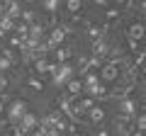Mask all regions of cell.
<instances>
[{
  "label": "cell",
  "mask_w": 146,
  "mask_h": 136,
  "mask_svg": "<svg viewBox=\"0 0 146 136\" xmlns=\"http://www.w3.org/2000/svg\"><path fill=\"white\" fill-rule=\"evenodd\" d=\"M98 78H100V83H105V85H112V83H117V80L122 78V66H119V61H107V63H102L100 66V73H98Z\"/></svg>",
  "instance_id": "7a4b0ae2"
},
{
  "label": "cell",
  "mask_w": 146,
  "mask_h": 136,
  "mask_svg": "<svg viewBox=\"0 0 146 136\" xmlns=\"http://www.w3.org/2000/svg\"><path fill=\"white\" fill-rule=\"evenodd\" d=\"M3 110H5V100L0 97V114H3Z\"/></svg>",
  "instance_id": "4fadbf2b"
},
{
  "label": "cell",
  "mask_w": 146,
  "mask_h": 136,
  "mask_svg": "<svg viewBox=\"0 0 146 136\" xmlns=\"http://www.w3.org/2000/svg\"><path fill=\"white\" fill-rule=\"evenodd\" d=\"M136 97H119L117 102V114H119L122 121H131L136 117Z\"/></svg>",
  "instance_id": "3957f363"
},
{
  "label": "cell",
  "mask_w": 146,
  "mask_h": 136,
  "mask_svg": "<svg viewBox=\"0 0 146 136\" xmlns=\"http://www.w3.org/2000/svg\"><path fill=\"white\" fill-rule=\"evenodd\" d=\"M66 88H68V95L66 97H78L80 92H83V85H80V78H71L66 83Z\"/></svg>",
  "instance_id": "ba28073f"
},
{
  "label": "cell",
  "mask_w": 146,
  "mask_h": 136,
  "mask_svg": "<svg viewBox=\"0 0 146 136\" xmlns=\"http://www.w3.org/2000/svg\"><path fill=\"white\" fill-rule=\"evenodd\" d=\"M27 112H29V107H27V102H25V100H20V97H17V100H12V102H10V107H7V119H10V124L15 126L17 121H20L22 117L27 114Z\"/></svg>",
  "instance_id": "277c9868"
},
{
  "label": "cell",
  "mask_w": 146,
  "mask_h": 136,
  "mask_svg": "<svg viewBox=\"0 0 146 136\" xmlns=\"http://www.w3.org/2000/svg\"><path fill=\"white\" fill-rule=\"evenodd\" d=\"M129 39H131V44H136V42L144 39V24H141V22H134V24L129 27Z\"/></svg>",
  "instance_id": "9c48e42d"
},
{
  "label": "cell",
  "mask_w": 146,
  "mask_h": 136,
  "mask_svg": "<svg viewBox=\"0 0 146 136\" xmlns=\"http://www.w3.org/2000/svg\"><path fill=\"white\" fill-rule=\"evenodd\" d=\"M49 75H51V85L54 88H63L71 78H76V66L73 63H51L49 68Z\"/></svg>",
  "instance_id": "6da1fadb"
},
{
  "label": "cell",
  "mask_w": 146,
  "mask_h": 136,
  "mask_svg": "<svg viewBox=\"0 0 146 136\" xmlns=\"http://www.w3.org/2000/svg\"><path fill=\"white\" fill-rule=\"evenodd\" d=\"M93 136H107V131H100V134H93Z\"/></svg>",
  "instance_id": "9a60e30c"
},
{
  "label": "cell",
  "mask_w": 146,
  "mask_h": 136,
  "mask_svg": "<svg viewBox=\"0 0 146 136\" xmlns=\"http://www.w3.org/2000/svg\"><path fill=\"white\" fill-rule=\"evenodd\" d=\"M68 136H78V134H68Z\"/></svg>",
  "instance_id": "e0dca14e"
},
{
  "label": "cell",
  "mask_w": 146,
  "mask_h": 136,
  "mask_svg": "<svg viewBox=\"0 0 146 136\" xmlns=\"http://www.w3.org/2000/svg\"><path fill=\"white\" fill-rule=\"evenodd\" d=\"M27 3H32V0H27Z\"/></svg>",
  "instance_id": "ac0fdd59"
},
{
  "label": "cell",
  "mask_w": 146,
  "mask_h": 136,
  "mask_svg": "<svg viewBox=\"0 0 146 136\" xmlns=\"http://www.w3.org/2000/svg\"><path fill=\"white\" fill-rule=\"evenodd\" d=\"M10 68H12V63L7 61L5 56H0V71H10Z\"/></svg>",
  "instance_id": "7c38bea8"
},
{
  "label": "cell",
  "mask_w": 146,
  "mask_h": 136,
  "mask_svg": "<svg viewBox=\"0 0 146 136\" xmlns=\"http://www.w3.org/2000/svg\"><path fill=\"white\" fill-rule=\"evenodd\" d=\"M51 58H54V63H66L68 58H71V49H68V46H56Z\"/></svg>",
  "instance_id": "52a82bcc"
},
{
  "label": "cell",
  "mask_w": 146,
  "mask_h": 136,
  "mask_svg": "<svg viewBox=\"0 0 146 136\" xmlns=\"http://www.w3.org/2000/svg\"><path fill=\"white\" fill-rule=\"evenodd\" d=\"M15 126H17V129H20L25 136H32V134L36 131V126H39V117H36L34 112H27V114L22 117V119L17 121Z\"/></svg>",
  "instance_id": "5b68a950"
},
{
  "label": "cell",
  "mask_w": 146,
  "mask_h": 136,
  "mask_svg": "<svg viewBox=\"0 0 146 136\" xmlns=\"http://www.w3.org/2000/svg\"><path fill=\"white\" fill-rule=\"evenodd\" d=\"M85 117H88V121H90V124H102V121H105V107L93 105L88 112H85Z\"/></svg>",
  "instance_id": "8992f818"
},
{
  "label": "cell",
  "mask_w": 146,
  "mask_h": 136,
  "mask_svg": "<svg viewBox=\"0 0 146 136\" xmlns=\"http://www.w3.org/2000/svg\"><path fill=\"white\" fill-rule=\"evenodd\" d=\"M80 7H83V0H66V10L71 12V15L80 12Z\"/></svg>",
  "instance_id": "30bf717a"
},
{
  "label": "cell",
  "mask_w": 146,
  "mask_h": 136,
  "mask_svg": "<svg viewBox=\"0 0 146 136\" xmlns=\"http://www.w3.org/2000/svg\"><path fill=\"white\" fill-rule=\"evenodd\" d=\"M115 3H119V5H124V3H127V0H115Z\"/></svg>",
  "instance_id": "2e32d148"
},
{
  "label": "cell",
  "mask_w": 146,
  "mask_h": 136,
  "mask_svg": "<svg viewBox=\"0 0 146 136\" xmlns=\"http://www.w3.org/2000/svg\"><path fill=\"white\" fill-rule=\"evenodd\" d=\"M93 3H95V5H100V7H102L105 3H107V0H93Z\"/></svg>",
  "instance_id": "5bb4252c"
},
{
  "label": "cell",
  "mask_w": 146,
  "mask_h": 136,
  "mask_svg": "<svg viewBox=\"0 0 146 136\" xmlns=\"http://www.w3.org/2000/svg\"><path fill=\"white\" fill-rule=\"evenodd\" d=\"M42 7L46 12H56V7H58V0H42Z\"/></svg>",
  "instance_id": "8fae6325"
}]
</instances>
